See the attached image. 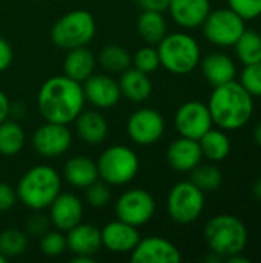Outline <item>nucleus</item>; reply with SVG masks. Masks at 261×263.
<instances>
[{"mask_svg":"<svg viewBox=\"0 0 261 263\" xmlns=\"http://www.w3.org/2000/svg\"><path fill=\"white\" fill-rule=\"evenodd\" d=\"M82 83L62 76L49 77L37 92V108L45 122L71 125L85 109Z\"/></svg>","mask_w":261,"mask_h":263,"instance_id":"1","label":"nucleus"},{"mask_svg":"<svg viewBox=\"0 0 261 263\" xmlns=\"http://www.w3.org/2000/svg\"><path fill=\"white\" fill-rule=\"evenodd\" d=\"M208 108L217 128L237 131L249 123L254 114V97L240 85V82L232 80L214 86Z\"/></svg>","mask_w":261,"mask_h":263,"instance_id":"2","label":"nucleus"},{"mask_svg":"<svg viewBox=\"0 0 261 263\" xmlns=\"http://www.w3.org/2000/svg\"><path fill=\"white\" fill-rule=\"evenodd\" d=\"M15 193L17 200L31 211L48 210L62 193V176L49 165H35L20 177Z\"/></svg>","mask_w":261,"mask_h":263,"instance_id":"3","label":"nucleus"},{"mask_svg":"<svg viewBox=\"0 0 261 263\" xmlns=\"http://www.w3.org/2000/svg\"><path fill=\"white\" fill-rule=\"evenodd\" d=\"M155 48L160 57V66L175 76L192 72L202 60L198 42L188 32L166 34Z\"/></svg>","mask_w":261,"mask_h":263,"instance_id":"4","label":"nucleus"},{"mask_svg":"<svg viewBox=\"0 0 261 263\" xmlns=\"http://www.w3.org/2000/svg\"><path fill=\"white\" fill-rule=\"evenodd\" d=\"M205 239L211 253L222 259L243 253L248 245L246 225L232 214H217L205 227Z\"/></svg>","mask_w":261,"mask_h":263,"instance_id":"5","label":"nucleus"},{"mask_svg":"<svg viewBox=\"0 0 261 263\" xmlns=\"http://www.w3.org/2000/svg\"><path fill=\"white\" fill-rule=\"evenodd\" d=\"M94 15L86 9H72L60 15L51 28V40L62 49L88 46L95 37Z\"/></svg>","mask_w":261,"mask_h":263,"instance_id":"6","label":"nucleus"},{"mask_svg":"<svg viewBox=\"0 0 261 263\" xmlns=\"http://www.w3.org/2000/svg\"><path fill=\"white\" fill-rule=\"evenodd\" d=\"M98 179L111 186H125L131 183L140 170L137 153L126 145H112L103 149L97 159Z\"/></svg>","mask_w":261,"mask_h":263,"instance_id":"7","label":"nucleus"},{"mask_svg":"<svg viewBox=\"0 0 261 263\" xmlns=\"http://www.w3.org/2000/svg\"><path fill=\"white\" fill-rule=\"evenodd\" d=\"M166 210L171 220L178 225H189L205 210V193L191 180H182L171 188L166 199Z\"/></svg>","mask_w":261,"mask_h":263,"instance_id":"8","label":"nucleus"},{"mask_svg":"<svg viewBox=\"0 0 261 263\" xmlns=\"http://www.w3.org/2000/svg\"><path fill=\"white\" fill-rule=\"evenodd\" d=\"M205 39L218 48H231L240 39L246 29V20H243L235 11L228 8L211 9L206 20L202 25Z\"/></svg>","mask_w":261,"mask_h":263,"instance_id":"9","label":"nucleus"},{"mask_svg":"<svg viewBox=\"0 0 261 263\" xmlns=\"http://www.w3.org/2000/svg\"><path fill=\"white\" fill-rule=\"evenodd\" d=\"M154 196L143 188H131L118 196L114 205L115 217L138 228L146 225L155 214Z\"/></svg>","mask_w":261,"mask_h":263,"instance_id":"10","label":"nucleus"},{"mask_svg":"<svg viewBox=\"0 0 261 263\" xmlns=\"http://www.w3.org/2000/svg\"><path fill=\"white\" fill-rule=\"evenodd\" d=\"M165 129V119L162 112L154 108H138L129 116L126 122L129 139L140 146L155 145L158 140H162Z\"/></svg>","mask_w":261,"mask_h":263,"instance_id":"11","label":"nucleus"},{"mask_svg":"<svg viewBox=\"0 0 261 263\" xmlns=\"http://www.w3.org/2000/svg\"><path fill=\"white\" fill-rule=\"evenodd\" d=\"M34 151L45 159H55L68 153L72 145V131L68 125L45 122L40 125L31 139Z\"/></svg>","mask_w":261,"mask_h":263,"instance_id":"12","label":"nucleus"},{"mask_svg":"<svg viewBox=\"0 0 261 263\" xmlns=\"http://www.w3.org/2000/svg\"><path fill=\"white\" fill-rule=\"evenodd\" d=\"M174 125L182 137L198 140L212 126V117L208 103L200 100H189L178 106L174 116Z\"/></svg>","mask_w":261,"mask_h":263,"instance_id":"13","label":"nucleus"},{"mask_svg":"<svg viewBox=\"0 0 261 263\" xmlns=\"http://www.w3.org/2000/svg\"><path fill=\"white\" fill-rule=\"evenodd\" d=\"M83 94L85 100L95 109H109L115 106L120 99V86L115 79L109 74H91L83 83Z\"/></svg>","mask_w":261,"mask_h":263,"instance_id":"14","label":"nucleus"},{"mask_svg":"<svg viewBox=\"0 0 261 263\" xmlns=\"http://www.w3.org/2000/svg\"><path fill=\"white\" fill-rule=\"evenodd\" d=\"M129 254L132 263H178L182 260L180 250L171 240L160 236L140 237Z\"/></svg>","mask_w":261,"mask_h":263,"instance_id":"15","label":"nucleus"},{"mask_svg":"<svg viewBox=\"0 0 261 263\" xmlns=\"http://www.w3.org/2000/svg\"><path fill=\"white\" fill-rule=\"evenodd\" d=\"M49 222L63 233L78 225L83 219V203L72 193H60L49 205Z\"/></svg>","mask_w":261,"mask_h":263,"instance_id":"16","label":"nucleus"},{"mask_svg":"<svg viewBox=\"0 0 261 263\" xmlns=\"http://www.w3.org/2000/svg\"><path fill=\"white\" fill-rule=\"evenodd\" d=\"M102 247L114 254H126L131 253L140 240L138 228L115 219L108 222L102 230Z\"/></svg>","mask_w":261,"mask_h":263,"instance_id":"17","label":"nucleus"},{"mask_svg":"<svg viewBox=\"0 0 261 263\" xmlns=\"http://www.w3.org/2000/svg\"><path fill=\"white\" fill-rule=\"evenodd\" d=\"M166 160L174 171L191 173L203 160L198 140L180 136L178 139L169 143L166 149Z\"/></svg>","mask_w":261,"mask_h":263,"instance_id":"18","label":"nucleus"},{"mask_svg":"<svg viewBox=\"0 0 261 263\" xmlns=\"http://www.w3.org/2000/svg\"><path fill=\"white\" fill-rule=\"evenodd\" d=\"M171 18L183 29H195L203 25L211 12L209 0H169L168 9Z\"/></svg>","mask_w":261,"mask_h":263,"instance_id":"19","label":"nucleus"},{"mask_svg":"<svg viewBox=\"0 0 261 263\" xmlns=\"http://www.w3.org/2000/svg\"><path fill=\"white\" fill-rule=\"evenodd\" d=\"M78 139L86 145H100L106 140L109 125L100 109H83L74 120Z\"/></svg>","mask_w":261,"mask_h":263,"instance_id":"20","label":"nucleus"},{"mask_svg":"<svg viewBox=\"0 0 261 263\" xmlns=\"http://www.w3.org/2000/svg\"><path fill=\"white\" fill-rule=\"evenodd\" d=\"M66 234L68 250L72 256H95L102 247V234L100 230L92 223H78Z\"/></svg>","mask_w":261,"mask_h":263,"instance_id":"21","label":"nucleus"},{"mask_svg":"<svg viewBox=\"0 0 261 263\" xmlns=\"http://www.w3.org/2000/svg\"><path fill=\"white\" fill-rule=\"evenodd\" d=\"M202 72L209 85L220 86L228 82L235 80L237 77V65L232 57L225 52H209L200 60Z\"/></svg>","mask_w":261,"mask_h":263,"instance_id":"22","label":"nucleus"},{"mask_svg":"<svg viewBox=\"0 0 261 263\" xmlns=\"http://www.w3.org/2000/svg\"><path fill=\"white\" fill-rule=\"evenodd\" d=\"M120 86L122 97L128 99L132 103H142L148 100L152 94V80L149 74L142 72L135 68H128L120 72V79L117 80Z\"/></svg>","mask_w":261,"mask_h":263,"instance_id":"23","label":"nucleus"},{"mask_svg":"<svg viewBox=\"0 0 261 263\" xmlns=\"http://www.w3.org/2000/svg\"><path fill=\"white\" fill-rule=\"evenodd\" d=\"M97 59L86 46L68 49L63 59V74L78 83H83L95 69Z\"/></svg>","mask_w":261,"mask_h":263,"instance_id":"24","label":"nucleus"},{"mask_svg":"<svg viewBox=\"0 0 261 263\" xmlns=\"http://www.w3.org/2000/svg\"><path fill=\"white\" fill-rule=\"evenodd\" d=\"M65 180L77 190H85L98 179L97 163L85 156H74L66 160L63 166Z\"/></svg>","mask_w":261,"mask_h":263,"instance_id":"25","label":"nucleus"},{"mask_svg":"<svg viewBox=\"0 0 261 263\" xmlns=\"http://www.w3.org/2000/svg\"><path fill=\"white\" fill-rule=\"evenodd\" d=\"M140 39L146 45H157L168 34V22L160 11H142L135 23Z\"/></svg>","mask_w":261,"mask_h":263,"instance_id":"26","label":"nucleus"},{"mask_svg":"<svg viewBox=\"0 0 261 263\" xmlns=\"http://www.w3.org/2000/svg\"><path fill=\"white\" fill-rule=\"evenodd\" d=\"M198 143L203 159H208L209 162H222L231 154V140L225 129L211 128L198 139Z\"/></svg>","mask_w":261,"mask_h":263,"instance_id":"27","label":"nucleus"},{"mask_svg":"<svg viewBox=\"0 0 261 263\" xmlns=\"http://www.w3.org/2000/svg\"><path fill=\"white\" fill-rule=\"evenodd\" d=\"M26 134L17 120H3L0 123V154L5 157H14L25 148Z\"/></svg>","mask_w":261,"mask_h":263,"instance_id":"28","label":"nucleus"},{"mask_svg":"<svg viewBox=\"0 0 261 263\" xmlns=\"http://www.w3.org/2000/svg\"><path fill=\"white\" fill-rule=\"evenodd\" d=\"M98 65L109 74H120L131 66V54L120 45H106L97 57Z\"/></svg>","mask_w":261,"mask_h":263,"instance_id":"29","label":"nucleus"},{"mask_svg":"<svg viewBox=\"0 0 261 263\" xmlns=\"http://www.w3.org/2000/svg\"><path fill=\"white\" fill-rule=\"evenodd\" d=\"M234 48L238 62H242L245 66L261 60V35L257 31L245 29V32L235 42Z\"/></svg>","mask_w":261,"mask_h":263,"instance_id":"30","label":"nucleus"},{"mask_svg":"<svg viewBox=\"0 0 261 263\" xmlns=\"http://www.w3.org/2000/svg\"><path fill=\"white\" fill-rule=\"evenodd\" d=\"M189 174H191L189 180L198 190H202L205 194L206 193L217 191L222 186V183H223V174H222V171L215 165H211V163H206V165H202L200 163Z\"/></svg>","mask_w":261,"mask_h":263,"instance_id":"31","label":"nucleus"},{"mask_svg":"<svg viewBox=\"0 0 261 263\" xmlns=\"http://www.w3.org/2000/svg\"><path fill=\"white\" fill-rule=\"evenodd\" d=\"M28 248V234L22 230L8 228L0 233V253L6 259L22 256Z\"/></svg>","mask_w":261,"mask_h":263,"instance_id":"32","label":"nucleus"},{"mask_svg":"<svg viewBox=\"0 0 261 263\" xmlns=\"http://www.w3.org/2000/svg\"><path fill=\"white\" fill-rule=\"evenodd\" d=\"M131 65L132 68L146 74L155 72L160 68V57H158L157 48L154 45H146L137 49L134 55H131Z\"/></svg>","mask_w":261,"mask_h":263,"instance_id":"33","label":"nucleus"},{"mask_svg":"<svg viewBox=\"0 0 261 263\" xmlns=\"http://www.w3.org/2000/svg\"><path fill=\"white\" fill-rule=\"evenodd\" d=\"M40 251L46 257H58L68 250L66 234L60 230H52L43 233L40 237Z\"/></svg>","mask_w":261,"mask_h":263,"instance_id":"34","label":"nucleus"},{"mask_svg":"<svg viewBox=\"0 0 261 263\" xmlns=\"http://www.w3.org/2000/svg\"><path fill=\"white\" fill-rule=\"evenodd\" d=\"M85 199L89 206L92 208H105L109 205L112 199L111 185L103 182L102 179H97L94 183L85 188Z\"/></svg>","mask_w":261,"mask_h":263,"instance_id":"35","label":"nucleus"},{"mask_svg":"<svg viewBox=\"0 0 261 263\" xmlns=\"http://www.w3.org/2000/svg\"><path fill=\"white\" fill-rule=\"evenodd\" d=\"M238 82L252 97H261V60L246 65Z\"/></svg>","mask_w":261,"mask_h":263,"instance_id":"36","label":"nucleus"},{"mask_svg":"<svg viewBox=\"0 0 261 263\" xmlns=\"http://www.w3.org/2000/svg\"><path fill=\"white\" fill-rule=\"evenodd\" d=\"M228 6L246 22L261 15V0H228Z\"/></svg>","mask_w":261,"mask_h":263,"instance_id":"37","label":"nucleus"},{"mask_svg":"<svg viewBox=\"0 0 261 263\" xmlns=\"http://www.w3.org/2000/svg\"><path fill=\"white\" fill-rule=\"evenodd\" d=\"M49 223V217L43 216L40 211H34V214L29 216L25 223V233L31 237H40L43 233L48 231Z\"/></svg>","mask_w":261,"mask_h":263,"instance_id":"38","label":"nucleus"},{"mask_svg":"<svg viewBox=\"0 0 261 263\" xmlns=\"http://www.w3.org/2000/svg\"><path fill=\"white\" fill-rule=\"evenodd\" d=\"M17 193L15 188H12L6 182H0V213L9 211L17 203Z\"/></svg>","mask_w":261,"mask_h":263,"instance_id":"39","label":"nucleus"},{"mask_svg":"<svg viewBox=\"0 0 261 263\" xmlns=\"http://www.w3.org/2000/svg\"><path fill=\"white\" fill-rule=\"evenodd\" d=\"M14 60V51L8 40L0 37V72L6 71Z\"/></svg>","mask_w":261,"mask_h":263,"instance_id":"40","label":"nucleus"},{"mask_svg":"<svg viewBox=\"0 0 261 263\" xmlns=\"http://www.w3.org/2000/svg\"><path fill=\"white\" fill-rule=\"evenodd\" d=\"M142 11H160L165 12L168 9L169 0H135Z\"/></svg>","mask_w":261,"mask_h":263,"instance_id":"41","label":"nucleus"},{"mask_svg":"<svg viewBox=\"0 0 261 263\" xmlns=\"http://www.w3.org/2000/svg\"><path fill=\"white\" fill-rule=\"evenodd\" d=\"M11 116V102L8 96L0 89V123Z\"/></svg>","mask_w":261,"mask_h":263,"instance_id":"42","label":"nucleus"},{"mask_svg":"<svg viewBox=\"0 0 261 263\" xmlns=\"http://www.w3.org/2000/svg\"><path fill=\"white\" fill-rule=\"evenodd\" d=\"M229 263H249L251 260L248 257L243 256V253H237V254H232L226 259Z\"/></svg>","mask_w":261,"mask_h":263,"instance_id":"43","label":"nucleus"},{"mask_svg":"<svg viewBox=\"0 0 261 263\" xmlns=\"http://www.w3.org/2000/svg\"><path fill=\"white\" fill-rule=\"evenodd\" d=\"M72 263H94L95 259L92 256H72Z\"/></svg>","mask_w":261,"mask_h":263,"instance_id":"44","label":"nucleus"},{"mask_svg":"<svg viewBox=\"0 0 261 263\" xmlns=\"http://www.w3.org/2000/svg\"><path fill=\"white\" fill-rule=\"evenodd\" d=\"M252 136H254V142L261 146V122L254 128V133H252Z\"/></svg>","mask_w":261,"mask_h":263,"instance_id":"45","label":"nucleus"},{"mask_svg":"<svg viewBox=\"0 0 261 263\" xmlns=\"http://www.w3.org/2000/svg\"><path fill=\"white\" fill-rule=\"evenodd\" d=\"M252 191H254V196H255L258 200H261V177L257 180V182H255V185H254V190H252Z\"/></svg>","mask_w":261,"mask_h":263,"instance_id":"46","label":"nucleus"},{"mask_svg":"<svg viewBox=\"0 0 261 263\" xmlns=\"http://www.w3.org/2000/svg\"><path fill=\"white\" fill-rule=\"evenodd\" d=\"M6 262H8V259H6V257H5V256L0 253V263H6Z\"/></svg>","mask_w":261,"mask_h":263,"instance_id":"47","label":"nucleus"},{"mask_svg":"<svg viewBox=\"0 0 261 263\" xmlns=\"http://www.w3.org/2000/svg\"><path fill=\"white\" fill-rule=\"evenodd\" d=\"M55 2H57V0H55Z\"/></svg>","mask_w":261,"mask_h":263,"instance_id":"48","label":"nucleus"}]
</instances>
